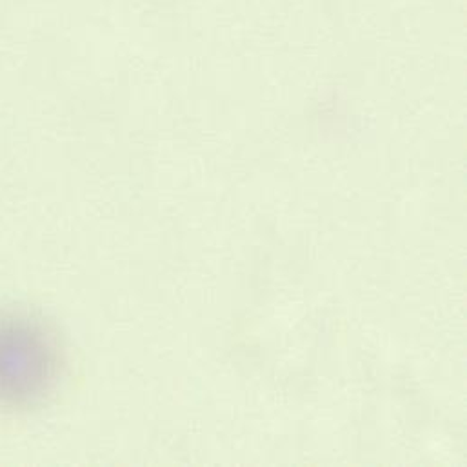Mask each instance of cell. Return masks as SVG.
Returning a JSON list of instances; mask_svg holds the SVG:
<instances>
[{
    "label": "cell",
    "mask_w": 467,
    "mask_h": 467,
    "mask_svg": "<svg viewBox=\"0 0 467 467\" xmlns=\"http://www.w3.org/2000/svg\"><path fill=\"white\" fill-rule=\"evenodd\" d=\"M66 369L55 327L26 309L0 311V410L27 411L42 406Z\"/></svg>",
    "instance_id": "6da1fadb"
}]
</instances>
